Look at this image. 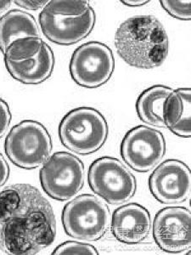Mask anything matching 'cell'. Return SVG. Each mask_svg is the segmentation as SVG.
Here are the masks:
<instances>
[{"mask_svg": "<svg viewBox=\"0 0 191 255\" xmlns=\"http://www.w3.org/2000/svg\"><path fill=\"white\" fill-rule=\"evenodd\" d=\"M56 237L52 207L29 184H15L0 191V248L7 255H37Z\"/></svg>", "mask_w": 191, "mask_h": 255, "instance_id": "obj_1", "label": "cell"}, {"mask_svg": "<svg viewBox=\"0 0 191 255\" xmlns=\"http://www.w3.org/2000/svg\"><path fill=\"white\" fill-rule=\"evenodd\" d=\"M115 45L126 63L139 69L160 67L169 49L165 27L153 15H137L125 20L116 30Z\"/></svg>", "mask_w": 191, "mask_h": 255, "instance_id": "obj_2", "label": "cell"}, {"mask_svg": "<svg viewBox=\"0 0 191 255\" xmlns=\"http://www.w3.org/2000/svg\"><path fill=\"white\" fill-rule=\"evenodd\" d=\"M38 20L49 40L60 45H71L92 32L96 15L88 1L53 0L45 5Z\"/></svg>", "mask_w": 191, "mask_h": 255, "instance_id": "obj_3", "label": "cell"}, {"mask_svg": "<svg viewBox=\"0 0 191 255\" xmlns=\"http://www.w3.org/2000/svg\"><path fill=\"white\" fill-rule=\"evenodd\" d=\"M3 55L6 69L22 84L43 83L51 76L55 67L52 49L40 38L15 41Z\"/></svg>", "mask_w": 191, "mask_h": 255, "instance_id": "obj_4", "label": "cell"}, {"mask_svg": "<svg viewBox=\"0 0 191 255\" xmlns=\"http://www.w3.org/2000/svg\"><path fill=\"white\" fill-rule=\"evenodd\" d=\"M108 136V125L101 113L79 108L64 117L59 126L61 143L73 152L89 155L99 150Z\"/></svg>", "mask_w": 191, "mask_h": 255, "instance_id": "obj_5", "label": "cell"}, {"mask_svg": "<svg viewBox=\"0 0 191 255\" xmlns=\"http://www.w3.org/2000/svg\"><path fill=\"white\" fill-rule=\"evenodd\" d=\"M107 205L94 195L84 194L67 203L62 212V222L67 235L84 241H97L110 227Z\"/></svg>", "mask_w": 191, "mask_h": 255, "instance_id": "obj_6", "label": "cell"}, {"mask_svg": "<svg viewBox=\"0 0 191 255\" xmlns=\"http://www.w3.org/2000/svg\"><path fill=\"white\" fill-rule=\"evenodd\" d=\"M4 148L7 157L15 165L24 169H33L49 159L52 142L44 125L25 120L10 130Z\"/></svg>", "mask_w": 191, "mask_h": 255, "instance_id": "obj_7", "label": "cell"}, {"mask_svg": "<svg viewBox=\"0 0 191 255\" xmlns=\"http://www.w3.org/2000/svg\"><path fill=\"white\" fill-rule=\"evenodd\" d=\"M91 190L110 204H122L135 194L136 179L120 160L101 157L89 170Z\"/></svg>", "mask_w": 191, "mask_h": 255, "instance_id": "obj_8", "label": "cell"}, {"mask_svg": "<svg viewBox=\"0 0 191 255\" xmlns=\"http://www.w3.org/2000/svg\"><path fill=\"white\" fill-rule=\"evenodd\" d=\"M39 178L41 186L48 196L55 200H68L84 186V163L68 152H56L41 168Z\"/></svg>", "mask_w": 191, "mask_h": 255, "instance_id": "obj_9", "label": "cell"}, {"mask_svg": "<svg viewBox=\"0 0 191 255\" xmlns=\"http://www.w3.org/2000/svg\"><path fill=\"white\" fill-rule=\"evenodd\" d=\"M114 67L115 61L111 49L99 42H89L73 53L70 73L79 85L94 89L108 82Z\"/></svg>", "mask_w": 191, "mask_h": 255, "instance_id": "obj_10", "label": "cell"}, {"mask_svg": "<svg viewBox=\"0 0 191 255\" xmlns=\"http://www.w3.org/2000/svg\"><path fill=\"white\" fill-rule=\"evenodd\" d=\"M165 152V139L162 133L143 125L128 131L121 145V155L124 162L140 173L150 171L156 167Z\"/></svg>", "mask_w": 191, "mask_h": 255, "instance_id": "obj_11", "label": "cell"}, {"mask_svg": "<svg viewBox=\"0 0 191 255\" xmlns=\"http://www.w3.org/2000/svg\"><path fill=\"white\" fill-rule=\"evenodd\" d=\"M153 237L161 250L183 253L191 247V212L183 207L161 210L153 222Z\"/></svg>", "mask_w": 191, "mask_h": 255, "instance_id": "obj_12", "label": "cell"}, {"mask_svg": "<svg viewBox=\"0 0 191 255\" xmlns=\"http://www.w3.org/2000/svg\"><path fill=\"white\" fill-rule=\"evenodd\" d=\"M149 186L151 194L160 203H183L191 196V170L181 161L168 160L155 169Z\"/></svg>", "mask_w": 191, "mask_h": 255, "instance_id": "obj_13", "label": "cell"}, {"mask_svg": "<svg viewBox=\"0 0 191 255\" xmlns=\"http://www.w3.org/2000/svg\"><path fill=\"white\" fill-rule=\"evenodd\" d=\"M151 215L147 209L130 203L116 209L111 220V232L122 244H138L146 239L151 231Z\"/></svg>", "mask_w": 191, "mask_h": 255, "instance_id": "obj_14", "label": "cell"}, {"mask_svg": "<svg viewBox=\"0 0 191 255\" xmlns=\"http://www.w3.org/2000/svg\"><path fill=\"white\" fill-rule=\"evenodd\" d=\"M27 38H39L38 24L32 15L15 9L0 18V50L3 54L15 41Z\"/></svg>", "mask_w": 191, "mask_h": 255, "instance_id": "obj_15", "label": "cell"}, {"mask_svg": "<svg viewBox=\"0 0 191 255\" xmlns=\"http://www.w3.org/2000/svg\"><path fill=\"white\" fill-rule=\"evenodd\" d=\"M171 88L155 85L144 91L137 101V113L143 122L152 126L166 128L165 113Z\"/></svg>", "mask_w": 191, "mask_h": 255, "instance_id": "obj_16", "label": "cell"}, {"mask_svg": "<svg viewBox=\"0 0 191 255\" xmlns=\"http://www.w3.org/2000/svg\"><path fill=\"white\" fill-rule=\"evenodd\" d=\"M191 91L190 89L174 90L169 96L166 108V128L183 138L191 133Z\"/></svg>", "mask_w": 191, "mask_h": 255, "instance_id": "obj_17", "label": "cell"}, {"mask_svg": "<svg viewBox=\"0 0 191 255\" xmlns=\"http://www.w3.org/2000/svg\"><path fill=\"white\" fill-rule=\"evenodd\" d=\"M162 8L169 15L179 20H190L191 19V1H161Z\"/></svg>", "mask_w": 191, "mask_h": 255, "instance_id": "obj_18", "label": "cell"}, {"mask_svg": "<svg viewBox=\"0 0 191 255\" xmlns=\"http://www.w3.org/2000/svg\"><path fill=\"white\" fill-rule=\"evenodd\" d=\"M54 255H97L98 252L95 247L90 244H80L76 242H67L59 245L55 251Z\"/></svg>", "mask_w": 191, "mask_h": 255, "instance_id": "obj_19", "label": "cell"}, {"mask_svg": "<svg viewBox=\"0 0 191 255\" xmlns=\"http://www.w3.org/2000/svg\"><path fill=\"white\" fill-rule=\"evenodd\" d=\"M11 121V113L9 106L0 98V139L5 134Z\"/></svg>", "mask_w": 191, "mask_h": 255, "instance_id": "obj_20", "label": "cell"}, {"mask_svg": "<svg viewBox=\"0 0 191 255\" xmlns=\"http://www.w3.org/2000/svg\"><path fill=\"white\" fill-rule=\"evenodd\" d=\"M49 3L48 1H15V4L20 6L21 8L24 9H29V10H37V9H41V8H44L47 3Z\"/></svg>", "mask_w": 191, "mask_h": 255, "instance_id": "obj_21", "label": "cell"}, {"mask_svg": "<svg viewBox=\"0 0 191 255\" xmlns=\"http://www.w3.org/2000/svg\"><path fill=\"white\" fill-rule=\"evenodd\" d=\"M9 168L3 155L0 153V187L5 184L9 178Z\"/></svg>", "mask_w": 191, "mask_h": 255, "instance_id": "obj_22", "label": "cell"}, {"mask_svg": "<svg viewBox=\"0 0 191 255\" xmlns=\"http://www.w3.org/2000/svg\"><path fill=\"white\" fill-rule=\"evenodd\" d=\"M122 3L125 5L131 6V7H135V6L144 5L145 3H149L147 0H129V1H122Z\"/></svg>", "mask_w": 191, "mask_h": 255, "instance_id": "obj_23", "label": "cell"}, {"mask_svg": "<svg viewBox=\"0 0 191 255\" xmlns=\"http://www.w3.org/2000/svg\"><path fill=\"white\" fill-rule=\"evenodd\" d=\"M10 3H11V1H9V0H8V1L7 0L0 1V14L9 9Z\"/></svg>", "mask_w": 191, "mask_h": 255, "instance_id": "obj_24", "label": "cell"}]
</instances>
